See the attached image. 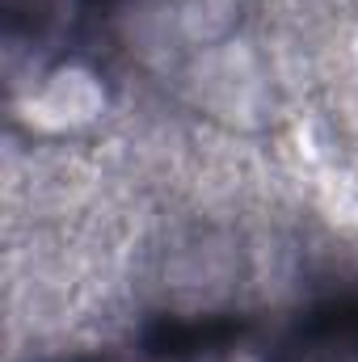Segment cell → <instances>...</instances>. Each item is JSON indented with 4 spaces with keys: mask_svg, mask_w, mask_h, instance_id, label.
<instances>
[{
    "mask_svg": "<svg viewBox=\"0 0 358 362\" xmlns=\"http://www.w3.org/2000/svg\"><path fill=\"white\" fill-rule=\"evenodd\" d=\"M274 362H358V308H325L299 320Z\"/></svg>",
    "mask_w": 358,
    "mask_h": 362,
    "instance_id": "cell-1",
    "label": "cell"
},
{
    "mask_svg": "<svg viewBox=\"0 0 358 362\" xmlns=\"http://www.w3.org/2000/svg\"><path fill=\"white\" fill-rule=\"evenodd\" d=\"M72 8H76V0H8V25H17L21 17H30L34 38H42L51 30H59L72 17Z\"/></svg>",
    "mask_w": 358,
    "mask_h": 362,
    "instance_id": "cell-2",
    "label": "cell"
}]
</instances>
